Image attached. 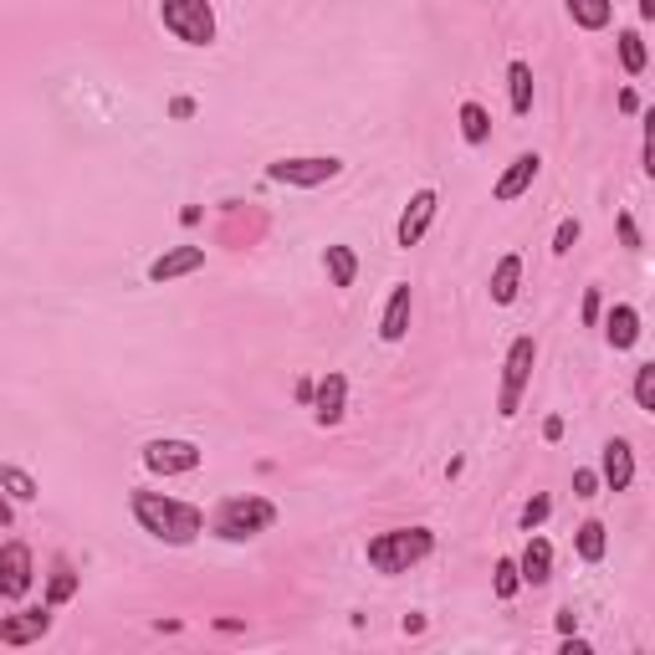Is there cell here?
Instances as JSON below:
<instances>
[{
    "mask_svg": "<svg viewBox=\"0 0 655 655\" xmlns=\"http://www.w3.org/2000/svg\"><path fill=\"white\" fill-rule=\"evenodd\" d=\"M128 507H134V517H139L144 533H154L159 543H174V548L195 543L200 528H205V512H200V507L174 502V497H164V492H134V502H128Z\"/></svg>",
    "mask_w": 655,
    "mask_h": 655,
    "instance_id": "cell-1",
    "label": "cell"
},
{
    "mask_svg": "<svg viewBox=\"0 0 655 655\" xmlns=\"http://www.w3.org/2000/svg\"><path fill=\"white\" fill-rule=\"evenodd\" d=\"M435 548L430 528H389L379 538H369V569L379 574H405L410 563H420Z\"/></svg>",
    "mask_w": 655,
    "mask_h": 655,
    "instance_id": "cell-2",
    "label": "cell"
},
{
    "mask_svg": "<svg viewBox=\"0 0 655 655\" xmlns=\"http://www.w3.org/2000/svg\"><path fill=\"white\" fill-rule=\"evenodd\" d=\"M272 522H277V507L267 497H226L210 528H215V538H226V543H246L256 533H267Z\"/></svg>",
    "mask_w": 655,
    "mask_h": 655,
    "instance_id": "cell-3",
    "label": "cell"
},
{
    "mask_svg": "<svg viewBox=\"0 0 655 655\" xmlns=\"http://www.w3.org/2000/svg\"><path fill=\"white\" fill-rule=\"evenodd\" d=\"M159 21H164L169 36H180L185 47H210V41H215V11H210V0H164Z\"/></svg>",
    "mask_w": 655,
    "mask_h": 655,
    "instance_id": "cell-4",
    "label": "cell"
},
{
    "mask_svg": "<svg viewBox=\"0 0 655 655\" xmlns=\"http://www.w3.org/2000/svg\"><path fill=\"white\" fill-rule=\"evenodd\" d=\"M338 174H343V159H333V154H308V159H277V164H267V180L297 185V190H318V185L338 180Z\"/></svg>",
    "mask_w": 655,
    "mask_h": 655,
    "instance_id": "cell-5",
    "label": "cell"
},
{
    "mask_svg": "<svg viewBox=\"0 0 655 655\" xmlns=\"http://www.w3.org/2000/svg\"><path fill=\"white\" fill-rule=\"evenodd\" d=\"M533 364H538V343H533V338H517V343L507 348V364H502V395H497V410H502V420H512V415H517V405H522V389H528V374H533Z\"/></svg>",
    "mask_w": 655,
    "mask_h": 655,
    "instance_id": "cell-6",
    "label": "cell"
},
{
    "mask_svg": "<svg viewBox=\"0 0 655 655\" xmlns=\"http://www.w3.org/2000/svg\"><path fill=\"white\" fill-rule=\"evenodd\" d=\"M144 466L154 476H185L200 466V446L195 441H149L144 446Z\"/></svg>",
    "mask_w": 655,
    "mask_h": 655,
    "instance_id": "cell-7",
    "label": "cell"
},
{
    "mask_svg": "<svg viewBox=\"0 0 655 655\" xmlns=\"http://www.w3.org/2000/svg\"><path fill=\"white\" fill-rule=\"evenodd\" d=\"M31 589V548L6 543L0 548V599H21Z\"/></svg>",
    "mask_w": 655,
    "mask_h": 655,
    "instance_id": "cell-8",
    "label": "cell"
},
{
    "mask_svg": "<svg viewBox=\"0 0 655 655\" xmlns=\"http://www.w3.org/2000/svg\"><path fill=\"white\" fill-rule=\"evenodd\" d=\"M435 190H415L410 195V205H405V215H400V226H395V241L400 246H415L425 231H430V221H435Z\"/></svg>",
    "mask_w": 655,
    "mask_h": 655,
    "instance_id": "cell-9",
    "label": "cell"
},
{
    "mask_svg": "<svg viewBox=\"0 0 655 655\" xmlns=\"http://www.w3.org/2000/svg\"><path fill=\"white\" fill-rule=\"evenodd\" d=\"M200 267H205V246H174L149 261V282H174V277H190Z\"/></svg>",
    "mask_w": 655,
    "mask_h": 655,
    "instance_id": "cell-10",
    "label": "cell"
},
{
    "mask_svg": "<svg viewBox=\"0 0 655 655\" xmlns=\"http://www.w3.org/2000/svg\"><path fill=\"white\" fill-rule=\"evenodd\" d=\"M538 169H543V159L538 154H517L512 164H507V174H502V180L492 185V200H517V195H528L533 190V180H538Z\"/></svg>",
    "mask_w": 655,
    "mask_h": 655,
    "instance_id": "cell-11",
    "label": "cell"
},
{
    "mask_svg": "<svg viewBox=\"0 0 655 655\" xmlns=\"http://www.w3.org/2000/svg\"><path fill=\"white\" fill-rule=\"evenodd\" d=\"M47 630H52L47 609H21V615L0 620V640H6V645H31V640H41Z\"/></svg>",
    "mask_w": 655,
    "mask_h": 655,
    "instance_id": "cell-12",
    "label": "cell"
},
{
    "mask_svg": "<svg viewBox=\"0 0 655 655\" xmlns=\"http://www.w3.org/2000/svg\"><path fill=\"white\" fill-rule=\"evenodd\" d=\"M604 482H609V492H630V482H635V451L620 435L604 446Z\"/></svg>",
    "mask_w": 655,
    "mask_h": 655,
    "instance_id": "cell-13",
    "label": "cell"
},
{
    "mask_svg": "<svg viewBox=\"0 0 655 655\" xmlns=\"http://www.w3.org/2000/svg\"><path fill=\"white\" fill-rule=\"evenodd\" d=\"M410 333V282H400L384 302V318H379V338L384 343H400Z\"/></svg>",
    "mask_w": 655,
    "mask_h": 655,
    "instance_id": "cell-14",
    "label": "cell"
},
{
    "mask_svg": "<svg viewBox=\"0 0 655 655\" xmlns=\"http://www.w3.org/2000/svg\"><path fill=\"white\" fill-rule=\"evenodd\" d=\"M517 579L533 584V589L553 579V548H548V538H533V543H528V553H522V563H517Z\"/></svg>",
    "mask_w": 655,
    "mask_h": 655,
    "instance_id": "cell-15",
    "label": "cell"
},
{
    "mask_svg": "<svg viewBox=\"0 0 655 655\" xmlns=\"http://www.w3.org/2000/svg\"><path fill=\"white\" fill-rule=\"evenodd\" d=\"M604 338H609V348H635V338H640V313L630 308V302H620V308L609 313Z\"/></svg>",
    "mask_w": 655,
    "mask_h": 655,
    "instance_id": "cell-16",
    "label": "cell"
},
{
    "mask_svg": "<svg viewBox=\"0 0 655 655\" xmlns=\"http://www.w3.org/2000/svg\"><path fill=\"white\" fill-rule=\"evenodd\" d=\"M343 395H348V379L343 374H328L318 384V425H338L343 420Z\"/></svg>",
    "mask_w": 655,
    "mask_h": 655,
    "instance_id": "cell-17",
    "label": "cell"
},
{
    "mask_svg": "<svg viewBox=\"0 0 655 655\" xmlns=\"http://www.w3.org/2000/svg\"><path fill=\"white\" fill-rule=\"evenodd\" d=\"M517 282H522V256H502L492 272V302H517Z\"/></svg>",
    "mask_w": 655,
    "mask_h": 655,
    "instance_id": "cell-18",
    "label": "cell"
},
{
    "mask_svg": "<svg viewBox=\"0 0 655 655\" xmlns=\"http://www.w3.org/2000/svg\"><path fill=\"white\" fill-rule=\"evenodd\" d=\"M507 82H512V113L528 118V113H533V67H528V62H512V67H507Z\"/></svg>",
    "mask_w": 655,
    "mask_h": 655,
    "instance_id": "cell-19",
    "label": "cell"
},
{
    "mask_svg": "<svg viewBox=\"0 0 655 655\" xmlns=\"http://www.w3.org/2000/svg\"><path fill=\"white\" fill-rule=\"evenodd\" d=\"M323 267H328V282L333 287H354V272H359V256L348 251V246H328L323 256Z\"/></svg>",
    "mask_w": 655,
    "mask_h": 655,
    "instance_id": "cell-20",
    "label": "cell"
},
{
    "mask_svg": "<svg viewBox=\"0 0 655 655\" xmlns=\"http://www.w3.org/2000/svg\"><path fill=\"white\" fill-rule=\"evenodd\" d=\"M569 16L584 31H599V26H609V16H615V0H569Z\"/></svg>",
    "mask_w": 655,
    "mask_h": 655,
    "instance_id": "cell-21",
    "label": "cell"
},
{
    "mask_svg": "<svg viewBox=\"0 0 655 655\" xmlns=\"http://www.w3.org/2000/svg\"><path fill=\"white\" fill-rule=\"evenodd\" d=\"M461 134H466V144H487L492 118H487L482 103H461Z\"/></svg>",
    "mask_w": 655,
    "mask_h": 655,
    "instance_id": "cell-22",
    "label": "cell"
},
{
    "mask_svg": "<svg viewBox=\"0 0 655 655\" xmlns=\"http://www.w3.org/2000/svg\"><path fill=\"white\" fill-rule=\"evenodd\" d=\"M0 487H6L16 502H36V482H31L21 466H0Z\"/></svg>",
    "mask_w": 655,
    "mask_h": 655,
    "instance_id": "cell-23",
    "label": "cell"
},
{
    "mask_svg": "<svg viewBox=\"0 0 655 655\" xmlns=\"http://www.w3.org/2000/svg\"><path fill=\"white\" fill-rule=\"evenodd\" d=\"M620 62H625L630 77L645 72V41H640V31H620Z\"/></svg>",
    "mask_w": 655,
    "mask_h": 655,
    "instance_id": "cell-24",
    "label": "cell"
},
{
    "mask_svg": "<svg viewBox=\"0 0 655 655\" xmlns=\"http://www.w3.org/2000/svg\"><path fill=\"white\" fill-rule=\"evenodd\" d=\"M579 558L584 563L604 558V522H584V528H579Z\"/></svg>",
    "mask_w": 655,
    "mask_h": 655,
    "instance_id": "cell-25",
    "label": "cell"
},
{
    "mask_svg": "<svg viewBox=\"0 0 655 655\" xmlns=\"http://www.w3.org/2000/svg\"><path fill=\"white\" fill-rule=\"evenodd\" d=\"M635 405H640V410H655V364H640V369H635Z\"/></svg>",
    "mask_w": 655,
    "mask_h": 655,
    "instance_id": "cell-26",
    "label": "cell"
},
{
    "mask_svg": "<svg viewBox=\"0 0 655 655\" xmlns=\"http://www.w3.org/2000/svg\"><path fill=\"white\" fill-rule=\"evenodd\" d=\"M77 594V574L67 569V563H57V579H52V594H47V604H67Z\"/></svg>",
    "mask_w": 655,
    "mask_h": 655,
    "instance_id": "cell-27",
    "label": "cell"
},
{
    "mask_svg": "<svg viewBox=\"0 0 655 655\" xmlns=\"http://www.w3.org/2000/svg\"><path fill=\"white\" fill-rule=\"evenodd\" d=\"M517 584H522V579H517V563H512V558H502V563H497V594H502V599H512V594H517Z\"/></svg>",
    "mask_w": 655,
    "mask_h": 655,
    "instance_id": "cell-28",
    "label": "cell"
},
{
    "mask_svg": "<svg viewBox=\"0 0 655 655\" xmlns=\"http://www.w3.org/2000/svg\"><path fill=\"white\" fill-rule=\"evenodd\" d=\"M543 517H548V497H533L528 507H522V528H538Z\"/></svg>",
    "mask_w": 655,
    "mask_h": 655,
    "instance_id": "cell-29",
    "label": "cell"
},
{
    "mask_svg": "<svg viewBox=\"0 0 655 655\" xmlns=\"http://www.w3.org/2000/svg\"><path fill=\"white\" fill-rule=\"evenodd\" d=\"M574 241H579V221H563V226H558V236H553V251L563 256V251H569Z\"/></svg>",
    "mask_w": 655,
    "mask_h": 655,
    "instance_id": "cell-30",
    "label": "cell"
},
{
    "mask_svg": "<svg viewBox=\"0 0 655 655\" xmlns=\"http://www.w3.org/2000/svg\"><path fill=\"white\" fill-rule=\"evenodd\" d=\"M574 492H579V497H594V492H599V476H594V471H574Z\"/></svg>",
    "mask_w": 655,
    "mask_h": 655,
    "instance_id": "cell-31",
    "label": "cell"
},
{
    "mask_svg": "<svg viewBox=\"0 0 655 655\" xmlns=\"http://www.w3.org/2000/svg\"><path fill=\"white\" fill-rule=\"evenodd\" d=\"M584 323H599V287L584 292Z\"/></svg>",
    "mask_w": 655,
    "mask_h": 655,
    "instance_id": "cell-32",
    "label": "cell"
},
{
    "mask_svg": "<svg viewBox=\"0 0 655 655\" xmlns=\"http://www.w3.org/2000/svg\"><path fill=\"white\" fill-rule=\"evenodd\" d=\"M620 241H625V246H640V231H635L630 215H620Z\"/></svg>",
    "mask_w": 655,
    "mask_h": 655,
    "instance_id": "cell-33",
    "label": "cell"
},
{
    "mask_svg": "<svg viewBox=\"0 0 655 655\" xmlns=\"http://www.w3.org/2000/svg\"><path fill=\"white\" fill-rule=\"evenodd\" d=\"M574 625H579V615H574V609H558V630H563V635H569Z\"/></svg>",
    "mask_w": 655,
    "mask_h": 655,
    "instance_id": "cell-34",
    "label": "cell"
},
{
    "mask_svg": "<svg viewBox=\"0 0 655 655\" xmlns=\"http://www.w3.org/2000/svg\"><path fill=\"white\" fill-rule=\"evenodd\" d=\"M640 16H645V21H655V0H640Z\"/></svg>",
    "mask_w": 655,
    "mask_h": 655,
    "instance_id": "cell-35",
    "label": "cell"
},
{
    "mask_svg": "<svg viewBox=\"0 0 655 655\" xmlns=\"http://www.w3.org/2000/svg\"><path fill=\"white\" fill-rule=\"evenodd\" d=\"M6 522H11V507H6V502H0V528H6Z\"/></svg>",
    "mask_w": 655,
    "mask_h": 655,
    "instance_id": "cell-36",
    "label": "cell"
}]
</instances>
